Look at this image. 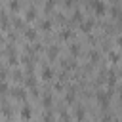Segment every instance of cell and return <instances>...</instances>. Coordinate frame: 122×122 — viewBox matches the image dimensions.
<instances>
[{
  "instance_id": "4",
  "label": "cell",
  "mask_w": 122,
  "mask_h": 122,
  "mask_svg": "<svg viewBox=\"0 0 122 122\" xmlns=\"http://www.w3.org/2000/svg\"><path fill=\"white\" fill-rule=\"evenodd\" d=\"M42 78H44V80H51V78H53V71H51V67H48V65L42 67Z\"/></svg>"
},
{
  "instance_id": "17",
  "label": "cell",
  "mask_w": 122,
  "mask_h": 122,
  "mask_svg": "<svg viewBox=\"0 0 122 122\" xmlns=\"http://www.w3.org/2000/svg\"><path fill=\"white\" fill-rule=\"evenodd\" d=\"M65 99H67V101H69V103H71V101H72V99H74V88H71V90H69V92H67V95H65Z\"/></svg>"
},
{
  "instance_id": "5",
  "label": "cell",
  "mask_w": 122,
  "mask_h": 122,
  "mask_svg": "<svg viewBox=\"0 0 122 122\" xmlns=\"http://www.w3.org/2000/svg\"><path fill=\"white\" fill-rule=\"evenodd\" d=\"M11 95H13V97H17V99H21V101H25V99H27V93H25V90H23V88H15V90H11Z\"/></svg>"
},
{
  "instance_id": "3",
  "label": "cell",
  "mask_w": 122,
  "mask_h": 122,
  "mask_svg": "<svg viewBox=\"0 0 122 122\" xmlns=\"http://www.w3.org/2000/svg\"><path fill=\"white\" fill-rule=\"evenodd\" d=\"M92 27H93V21H92V19H82V21H80V29H82L84 32H90Z\"/></svg>"
},
{
  "instance_id": "20",
  "label": "cell",
  "mask_w": 122,
  "mask_h": 122,
  "mask_svg": "<svg viewBox=\"0 0 122 122\" xmlns=\"http://www.w3.org/2000/svg\"><path fill=\"white\" fill-rule=\"evenodd\" d=\"M74 65H76V63H72V59H67V61H63V67H65V69H72Z\"/></svg>"
},
{
  "instance_id": "24",
  "label": "cell",
  "mask_w": 122,
  "mask_h": 122,
  "mask_svg": "<svg viewBox=\"0 0 122 122\" xmlns=\"http://www.w3.org/2000/svg\"><path fill=\"white\" fill-rule=\"evenodd\" d=\"M6 92H8V84L2 80V82H0V93H6Z\"/></svg>"
},
{
  "instance_id": "1",
  "label": "cell",
  "mask_w": 122,
  "mask_h": 122,
  "mask_svg": "<svg viewBox=\"0 0 122 122\" xmlns=\"http://www.w3.org/2000/svg\"><path fill=\"white\" fill-rule=\"evenodd\" d=\"M88 4H90V8L93 10L95 15H103V13H107V4H105L103 0H90Z\"/></svg>"
},
{
  "instance_id": "19",
  "label": "cell",
  "mask_w": 122,
  "mask_h": 122,
  "mask_svg": "<svg viewBox=\"0 0 122 122\" xmlns=\"http://www.w3.org/2000/svg\"><path fill=\"white\" fill-rule=\"evenodd\" d=\"M71 53H76V55H78V53H80V46H78V44H71Z\"/></svg>"
},
{
  "instance_id": "7",
  "label": "cell",
  "mask_w": 122,
  "mask_h": 122,
  "mask_svg": "<svg viewBox=\"0 0 122 122\" xmlns=\"http://www.w3.org/2000/svg\"><path fill=\"white\" fill-rule=\"evenodd\" d=\"M57 55H59V48L57 46H50L48 48V57L50 59H57Z\"/></svg>"
},
{
  "instance_id": "15",
  "label": "cell",
  "mask_w": 122,
  "mask_h": 122,
  "mask_svg": "<svg viewBox=\"0 0 122 122\" xmlns=\"http://www.w3.org/2000/svg\"><path fill=\"white\" fill-rule=\"evenodd\" d=\"M82 19H84V17H82V11H78V10H76V11L72 13V21H78V23H80Z\"/></svg>"
},
{
  "instance_id": "22",
  "label": "cell",
  "mask_w": 122,
  "mask_h": 122,
  "mask_svg": "<svg viewBox=\"0 0 122 122\" xmlns=\"http://www.w3.org/2000/svg\"><path fill=\"white\" fill-rule=\"evenodd\" d=\"M61 120H63V122H71V118H69V112H67V111H61Z\"/></svg>"
},
{
  "instance_id": "2",
  "label": "cell",
  "mask_w": 122,
  "mask_h": 122,
  "mask_svg": "<svg viewBox=\"0 0 122 122\" xmlns=\"http://www.w3.org/2000/svg\"><path fill=\"white\" fill-rule=\"evenodd\" d=\"M95 97H97V101H99L103 107H107V105H109V97H111V93H107L105 90H99Z\"/></svg>"
},
{
  "instance_id": "21",
  "label": "cell",
  "mask_w": 122,
  "mask_h": 122,
  "mask_svg": "<svg viewBox=\"0 0 122 122\" xmlns=\"http://www.w3.org/2000/svg\"><path fill=\"white\" fill-rule=\"evenodd\" d=\"M0 23H2V25H4V27H6V25H8V15H6V13H4V11H0Z\"/></svg>"
},
{
  "instance_id": "8",
  "label": "cell",
  "mask_w": 122,
  "mask_h": 122,
  "mask_svg": "<svg viewBox=\"0 0 122 122\" xmlns=\"http://www.w3.org/2000/svg\"><path fill=\"white\" fill-rule=\"evenodd\" d=\"M34 17H36V8H29L27 13H25V19H27V21H32Z\"/></svg>"
},
{
  "instance_id": "25",
  "label": "cell",
  "mask_w": 122,
  "mask_h": 122,
  "mask_svg": "<svg viewBox=\"0 0 122 122\" xmlns=\"http://www.w3.org/2000/svg\"><path fill=\"white\" fill-rule=\"evenodd\" d=\"M13 25H15V27H21L23 21H21V19H13Z\"/></svg>"
},
{
  "instance_id": "23",
  "label": "cell",
  "mask_w": 122,
  "mask_h": 122,
  "mask_svg": "<svg viewBox=\"0 0 122 122\" xmlns=\"http://www.w3.org/2000/svg\"><path fill=\"white\" fill-rule=\"evenodd\" d=\"M90 59H93V63H95V61L99 59V53H97L95 50H93V51H90Z\"/></svg>"
},
{
  "instance_id": "11",
  "label": "cell",
  "mask_w": 122,
  "mask_h": 122,
  "mask_svg": "<svg viewBox=\"0 0 122 122\" xmlns=\"http://www.w3.org/2000/svg\"><path fill=\"white\" fill-rule=\"evenodd\" d=\"M61 38H63V40H69V38H72V30H71V29H63V32H61Z\"/></svg>"
},
{
  "instance_id": "13",
  "label": "cell",
  "mask_w": 122,
  "mask_h": 122,
  "mask_svg": "<svg viewBox=\"0 0 122 122\" xmlns=\"http://www.w3.org/2000/svg\"><path fill=\"white\" fill-rule=\"evenodd\" d=\"M19 6H21V4H19V0H10V10L17 11V10H19Z\"/></svg>"
},
{
  "instance_id": "18",
  "label": "cell",
  "mask_w": 122,
  "mask_h": 122,
  "mask_svg": "<svg viewBox=\"0 0 122 122\" xmlns=\"http://www.w3.org/2000/svg\"><path fill=\"white\" fill-rule=\"evenodd\" d=\"M42 101H44V107H51V95H50V93H46Z\"/></svg>"
},
{
  "instance_id": "12",
  "label": "cell",
  "mask_w": 122,
  "mask_h": 122,
  "mask_svg": "<svg viewBox=\"0 0 122 122\" xmlns=\"http://www.w3.org/2000/svg\"><path fill=\"white\" fill-rule=\"evenodd\" d=\"M84 116H86V111H84L82 107H78V109H76V118L82 122V120H84Z\"/></svg>"
},
{
  "instance_id": "10",
  "label": "cell",
  "mask_w": 122,
  "mask_h": 122,
  "mask_svg": "<svg viewBox=\"0 0 122 122\" xmlns=\"http://www.w3.org/2000/svg\"><path fill=\"white\" fill-rule=\"evenodd\" d=\"M25 36H27V38H30V40H32V38H36V30H34V29H30V27H27V29H25Z\"/></svg>"
},
{
  "instance_id": "6",
  "label": "cell",
  "mask_w": 122,
  "mask_h": 122,
  "mask_svg": "<svg viewBox=\"0 0 122 122\" xmlns=\"http://www.w3.org/2000/svg\"><path fill=\"white\" fill-rule=\"evenodd\" d=\"M19 114H21V118H23V120H29V118H30V114H32V111H30V107H29V105H25V107H21V112H19Z\"/></svg>"
},
{
  "instance_id": "16",
  "label": "cell",
  "mask_w": 122,
  "mask_h": 122,
  "mask_svg": "<svg viewBox=\"0 0 122 122\" xmlns=\"http://www.w3.org/2000/svg\"><path fill=\"white\" fill-rule=\"evenodd\" d=\"M40 27H42V29H46V30H50V29H51V21L44 19V21H40Z\"/></svg>"
},
{
  "instance_id": "14",
  "label": "cell",
  "mask_w": 122,
  "mask_h": 122,
  "mask_svg": "<svg viewBox=\"0 0 122 122\" xmlns=\"http://www.w3.org/2000/svg\"><path fill=\"white\" fill-rule=\"evenodd\" d=\"M42 120H44V122H53V114H51V111H48V112H44V116H42Z\"/></svg>"
},
{
  "instance_id": "9",
  "label": "cell",
  "mask_w": 122,
  "mask_h": 122,
  "mask_svg": "<svg viewBox=\"0 0 122 122\" xmlns=\"http://www.w3.org/2000/svg\"><path fill=\"white\" fill-rule=\"evenodd\" d=\"M25 82H27V86H30V88H36V78H34V74H32V72H30V74H27Z\"/></svg>"
}]
</instances>
